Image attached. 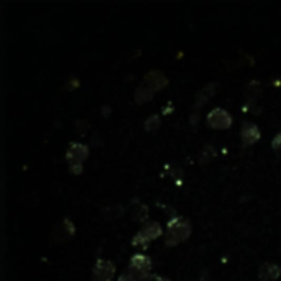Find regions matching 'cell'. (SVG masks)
Here are the masks:
<instances>
[{"mask_svg": "<svg viewBox=\"0 0 281 281\" xmlns=\"http://www.w3.org/2000/svg\"><path fill=\"white\" fill-rule=\"evenodd\" d=\"M191 232H193V227H191V222L184 217H173L168 222V227H166V234H165V243L166 247H174V245H178L181 242L188 240L189 237H191Z\"/></svg>", "mask_w": 281, "mask_h": 281, "instance_id": "1", "label": "cell"}, {"mask_svg": "<svg viewBox=\"0 0 281 281\" xmlns=\"http://www.w3.org/2000/svg\"><path fill=\"white\" fill-rule=\"evenodd\" d=\"M151 258L146 257L143 254H137L130 258V263H129V270L135 275L140 281H145L148 279L150 276V270H151Z\"/></svg>", "mask_w": 281, "mask_h": 281, "instance_id": "2", "label": "cell"}, {"mask_svg": "<svg viewBox=\"0 0 281 281\" xmlns=\"http://www.w3.org/2000/svg\"><path fill=\"white\" fill-rule=\"evenodd\" d=\"M207 125L214 130H226L232 125V117L227 110L217 107L207 114Z\"/></svg>", "mask_w": 281, "mask_h": 281, "instance_id": "3", "label": "cell"}, {"mask_svg": "<svg viewBox=\"0 0 281 281\" xmlns=\"http://www.w3.org/2000/svg\"><path fill=\"white\" fill-rule=\"evenodd\" d=\"M94 281H112L115 275V266L109 260H97L94 265Z\"/></svg>", "mask_w": 281, "mask_h": 281, "instance_id": "4", "label": "cell"}, {"mask_svg": "<svg viewBox=\"0 0 281 281\" xmlns=\"http://www.w3.org/2000/svg\"><path fill=\"white\" fill-rule=\"evenodd\" d=\"M89 157V148L86 145L82 143H77V142H73L69 145V148L66 151V160H68V165L69 163H79L82 165L84 161L87 160Z\"/></svg>", "mask_w": 281, "mask_h": 281, "instance_id": "5", "label": "cell"}, {"mask_svg": "<svg viewBox=\"0 0 281 281\" xmlns=\"http://www.w3.org/2000/svg\"><path fill=\"white\" fill-rule=\"evenodd\" d=\"M240 138L245 146L254 145L260 140V129L254 122H243L242 129H240Z\"/></svg>", "mask_w": 281, "mask_h": 281, "instance_id": "6", "label": "cell"}, {"mask_svg": "<svg viewBox=\"0 0 281 281\" xmlns=\"http://www.w3.org/2000/svg\"><path fill=\"white\" fill-rule=\"evenodd\" d=\"M166 84H168V79L161 71H150L145 76V86L150 87L151 90L163 89V87H166Z\"/></svg>", "mask_w": 281, "mask_h": 281, "instance_id": "7", "label": "cell"}, {"mask_svg": "<svg viewBox=\"0 0 281 281\" xmlns=\"http://www.w3.org/2000/svg\"><path fill=\"white\" fill-rule=\"evenodd\" d=\"M279 276H281V266L275 263H263L260 266V271H258L260 281H271V279H278Z\"/></svg>", "mask_w": 281, "mask_h": 281, "instance_id": "8", "label": "cell"}, {"mask_svg": "<svg viewBox=\"0 0 281 281\" xmlns=\"http://www.w3.org/2000/svg\"><path fill=\"white\" fill-rule=\"evenodd\" d=\"M140 232L148 238V240H154V238H158L161 234H163V229H161V226L158 222H146L145 226L140 229Z\"/></svg>", "mask_w": 281, "mask_h": 281, "instance_id": "9", "label": "cell"}, {"mask_svg": "<svg viewBox=\"0 0 281 281\" xmlns=\"http://www.w3.org/2000/svg\"><path fill=\"white\" fill-rule=\"evenodd\" d=\"M215 87H217V84H207V86L198 94V99H196V107H202V104H206L209 97H212L215 94L214 92Z\"/></svg>", "mask_w": 281, "mask_h": 281, "instance_id": "10", "label": "cell"}, {"mask_svg": "<svg viewBox=\"0 0 281 281\" xmlns=\"http://www.w3.org/2000/svg\"><path fill=\"white\" fill-rule=\"evenodd\" d=\"M153 94H154V90H151L150 87H146L145 84H143V86L137 87V90H135V101L138 104L148 102V101L153 99Z\"/></svg>", "mask_w": 281, "mask_h": 281, "instance_id": "11", "label": "cell"}, {"mask_svg": "<svg viewBox=\"0 0 281 281\" xmlns=\"http://www.w3.org/2000/svg\"><path fill=\"white\" fill-rule=\"evenodd\" d=\"M160 123H161V120H160L158 115H150L148 118H146L143 127H145L146 132H153V130H157L160 127Z\"/></svg>", "mask_w": 281, "mask_h": 281, "instance_id": "12", "label": "cell"}, {"mask_svg": "<svg viewBox=\"0 0 281 281\" xmlns=\"http://www.w3.org/2000/svg\"><path fill=\"white\" fill-rule=\"evenodd\" d=\"M148 243H150V240H148V238H146L143 234H142V232H138V234L132 238V245H133V247H142V248H146V247H148Z\"/></svg>", "mask_w": 281, "mask_h": 281, "instance_id": "13", "label": "cell"}, {"mask_svg": "<svg viewBox=\"0 0 281 281\" xmlns=\"http://www.w3.org/2000/svg\"><path fill=\"white\" fill-rule=\"evenodd\" d=\"M214 154H215V150L210 145H207L204 148V151H202V154H201V163H206V161H209L210 158L214 157Z\"/></svg>", "mask_w": 281, "mask_h": 281, "instance_id": "14", "label": "cell"}, {"mask_svg": "<svg viewBox=\"0 0 281 281\" xmlns=\"http://www.w3.org/2000/svg\"><path fill=\"white\" fill-rule=\"evenodd\" d=\"M118 281H140L135 275H133V273L127 268V270H125L123 273H122V275L120 276H118Z\"/></svg>", "mask_w": 281, "mask_h": 281, "instance_id": "15", "label": "cell"}, {"mask_svg": "<svg viewBox=\"0 0 281 281\" xmlns=\"http://www.w3.org/2000/svg\"><path fill=\"white\" fill-rule=\"evenodd\" d=\"M69 171L73 174H81L82 173V165L79 163H69Z\"/></svg>", "mask_w": 281, "mask_h": 281, "instance_id": "16", "label": "cell"}, {"mask_svg": "<svg viewBox=\"0 0 281 281\" xmlns=\"http://www.w3.org/2000/svg\"><path fill=\"white\" fill-rule=\"evenodd\" d=\"M271 146H273V148H275V150H279V148H281V132L278 133V135H276L275 138H273Z\"/></svg>", "mask_w": 281, "mask_h": 281, "instance_id": "17", "label": "cell"}, {"mask_svg": "<svg viewBox=\"0 0 281 281\" xmlns=\"http://www.w3.org/2000/svg\"><path fill=\"white\" fill-rule=\"evenodd\" d=\"M146 281H170L166 276H160V275H150Z\"/></svg>", "mask_w": 281, "mask_h": 281, "instance_id": "18", "label": "cell"}]
</instances>
